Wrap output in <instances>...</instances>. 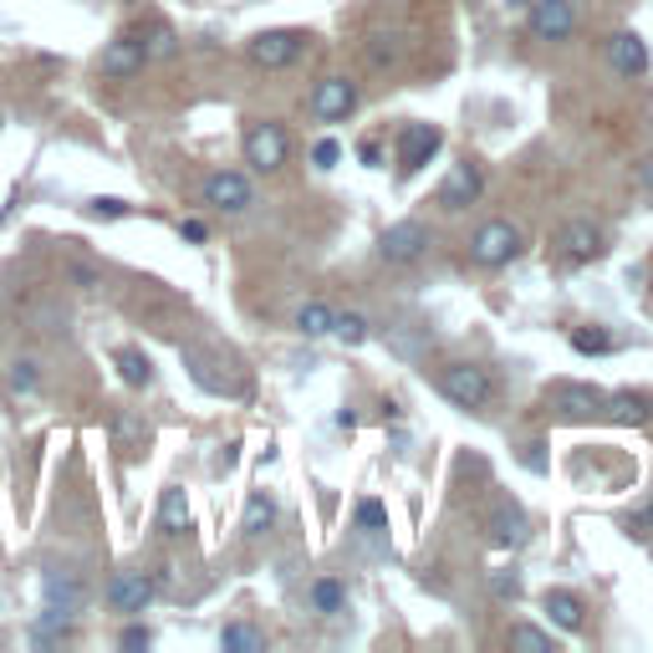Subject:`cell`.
<instances>
[{
	"label": "cell",
	"mask_w": 653,
	"mask_h": 653,
	"mask_svg": "<svg viewBox=\"0 0 653 653\" xmlns=\"http://www.w3.org/2000/svg\"><path fill=\"white\" fill-rule=\"evenodd\" d=\"M440 393L454 403V409H485L495 383L481 362H450V368H440Z\"/></svg>",
	"instance_id": "6da1fadb"
},
{
	"label": "cell",
	"mask_w": 653,
	"mask_h": 653,
	"mask_svg": "<svg viewBox=\"0 0 653 653\" xmlns=\"http://www.w3.org/2000/svg\"><path fill=\"white\" fill-rule=\"evenodd\" d=\"M516 255H520V230L510 225V220H485V225L470 235V261L485 271L510 266Z\"/></svg>",
	"instance_id": "7a4b0ae2"
},
{
	"label": "cell",
	"mask_w": 653,
	"mask_h": 653,
	"mask_svg": "<svg viewBox=\"0 0 653 653\" xmlns=\"http://www.w3.org/2000/svg\"><path fill=\"white\" fill-rule=\"evenodd\" d=\"M286 154H292V138H286L281 123H251V134H245V164L255 173H276L286 164Z\"/></svg>",
	"instance_id": "3957f363"
},
{
	"label": "cell",
	"mask_w": 653,
	"mask_h": 653,
	"mask_svg": "<svg viewBox=\"0 0 653 653\" xmlns=\"http://www.w3.org/2000/svg\"><path fill=\"white\" fill-rule=\"evenodd\" d=\"M526 27L536 41H567L577 31V6L572 0H531L526 6Z\"/></svg>",
	"instance_id": "277c9868"
},
{
	"label": "cell",
	"mask_w": 653,
	"mask_h": 653,
	"mask_svg": "<svg viewBox=\"0 0 653 653\" xmlns=\"http://www.w3.org/2000/svg\"><path fill=\"white\" fill-rule=\"evenodd\" d=\"M204 204H210V210H220V214H245L255 204L251 179H245V173H235V169H214L210 179H204Z\"/></svg>",
	"instance_id": "5b68a950"
},
{
	"label": "cell",
	"mask_w": 653,
	"mask_h": 653,
	"mask_svg": "<svg viewBox=\"0 0 653 653\" xmlns=\"http://www.w3.org/2000/svg\"><path fill=\"white\" fill-rule=\"evenodd\" d=\"M444 148V134L434 123H403L399 128V173H419Z\"/></svg>",
	"instance_id": "8992f818"
},
{
	"label": "cell",
	"mask_w": 653,
	"mask_h": 653,
	"mask_svg": "<svg viewBox=\"0 0 653 653\" xmlns=\"http://www.w3.org/2000/svg\"><path fill=\"white\" fill-rule=\"evenodd\" d=\"M429 245V230L424 220H399V225L383 230V241H378V255H383L388 266H413Z\"/></svg>",
	"instance_id": "52a82bcc"
},
{
	"label": "cell",
	"mask_w": 653,
	"mask_h": 653,
	"mask_svg": "<svg viewBox=\"0 0 653 653\" xmlns=\"http://www.w3.org/2000/svg\"><path fill=\"white\" fill-rule=\"evenodd\" d=\"M251 62L255 67H266V72H276V67H292L296 56H302V31H286V27H276V31H261V36H251Z\"/></svg>",
	"instance_id": "ba28073f"
},
{
	"label": "cell",
	"mask_w": 653,
	"mask_h": 653,
	"mask_svg": "<svg viewBox=\"0 0 653 653\" xmlns=\"http://www.w3.org/2000/svg\"><path fill=\"white\" fill-rule=\"evenodd\" d=\"M154 602V577L148 572H113V582H107V608L113 613H123V618H138Z\"/></svg>",
	"instance_id": "9c48e42d"
},
{
	"label": "cell",
	"mask_w": 653,
	"mask_h": 653,
	"mask_svg": "<svg viewBox=\"0 0 653 653\" xmlns=\"http://www.w3.org/2000/svg\"><path fill=\"white\" fill-rule=\"evenodd\" d=\"M557 255L567 266H587V261H598L602 255V230L592 220H567L557 230Z\"/></svg>",
	"instance_id": "30bf717a"
},
{
	"label": "cell",
	"mask_w": 653,
	"mask_h": 653,
	"mask_svg": "<svg viewBox=\"0 0 653 653\" xmlns=\"http://www.w3.org/2000/svg\"><path fill=\"white\" fill-rule=\"evenodd\" d=\"M602 403H608V393L592 383H557L551 388V409L561 413V419H572V424H582V419H598Z\"/></svg>",
	"instance_id": "8fae6325"
},
{
	"label": "cell",
	"mask_w": 653,
	"mask_h": 653,
	"mask_svg": "<svg viewBox=\"0 0 653 653\" xmlns=\"http://www.w3.org/2000/svg\"><path fill=\"white\" fill-rule=\"evenodd\" d=\"M358 107V87L347 77H322L317 93H312V118L317 123H343L347 113Z\"/></svg>",
	"instance_id": "7c38bea8"
},
{
	"label": "cell",
	"mask_w": 653,
	"mask_h": 653,
	"mask_svg": "<svg viewBox=\"0 0 653 653\" xmlns=\"http://www.w3.org/2000/svg\"><path fill=\"white\" fill-rule=\"evenodd\" d=\"M481 189H485V173L475 164H454L440 179V204L444 210H470V204L481 200Z\"/></svg>",
	"instance_id": "4fadbf2b"
},
{
	"label": "cell",
	"mask_w": 653,
	"mask_h": 653,
	"mask_svg": "<svg viewBox=\"0 0 653 653\" xmlns=\"http://www.w3.org/2000/svg\"><path fill=\"white\" fill-rule=\"evenodd\" d=\"M144 46H138V36L128 31V36H113L103 46V56H97V67H103V77H138L144 72Z\"/></svg>",
	"instance_id": "5bb4252c"
},
{
	"label": "cell",
	"mask_w": 653,
	"mask_h": 653,
	"mask_svg": "<svg viewBox=\"0 0 653 653\" xmlns=\"http://www.w3.org/2000/svg\"><path fill=\"white\" fill-rule=\"evenodd\" d=\"M41 592H46V608H56V613L77 618L82 602H87V587L77 582V572H46L41 577Z\"/></svg>",
	"instance_id": "9a60e30c"
},
{
	"label": "cell",
	"mask_w": 653,
	"mask_h": 653,
	"mask_svg": "<svg viewBox=\"0 0 653 653\" xmlns=\"http://www.w3.org/2000/svg\"><path fill=\"white\" fill-rule=\"evenodd\" d=\"M608 62H613L623 77H643V72H649V46H643L639 31H618V36L608 41Z\"/></svg>",
	"instance_id": "2e32d148"
},
{
	"label": "cell",
	"mask_w": 653,
	"mask_h": 653,
	"mask_svg": "<svg viewBox=\"0 0 653 653\" xmlns=\"http://www.w3.org/2000/svg\"><path fill=\"white\" fill-rule=\"evenodd\" d=\"M602 413L613 419V424H623V429H643L653 419V403L643 399V393H608V403H602Z\"/></svg>",
	"instance_id": "e0dca14e"
},
{
	"label": "cell",
	"mask_w": 653,
	"mask_h": 653,
	"mask_svg": "<svg viewBox=\"0 0 653 653\" xmlns=\"http://www.w3.org/2000/svg\"><path fill=\"white\" fill-rule=\"evenodd\" d=\"M185 368L189 378L204 388V393H235V383H230V373H220V362L204 358L200 347H185Z\"/></svg>",
	"instance_id": "ac0fdd59"
},
{
	"label": "cell",
	"mask_w": 653,
	"mask_h": 653,
	"mask_svg": "<svg viewBox=\"0 0 653 653\" xmlns=\"http://www.w3.org/2000/svg\"><path fill=\"white\" fill-rule=\"evenodd\" d=\"M541 608H547L551 613V623L561 628V633H577V628H582V598H577V592H567V587H551L547 598H541Z\"/></svg>",
	"instance_id": "d6986e66"
},
{
	"label": "cell",
	"mask_w": 653,
	"mask_h": 653,
	"mask_svg": "<svg viewBox=\"0 0 653 653\" xmlns=\"http://www.w3.org/2000/svg\"><path fill=\"white\" fill-rule=\"evenodd\" d=\"M491 541L495 547H526L531 541V526H526V516H520L516 506H506V510H495V520H491Z\"/></svg>",
	"instance_id": "ffe728a7"
},
{
	"label": "cell",
	"mask_w": 653,
	"mask_h": 653,
	"mask_svg": "<svg viewBox=\"0 0 653 653\" xmlns=\"http://www.w3.org/2000/svg\"><path fill=\"white\" fill-rule=\"evenodd\" d=\"M134 36H138V46H144L148 62H169V56L179 52V36H173L169 21H148L144 31H134Z\"/></svg>",
	"instance_id": "44dd1931"
},
{
	"label": "cell",
	"mask_w": 653,
	"mask_h": 653,
	"mask_svg": "<svg viewBox=\"0 0 653 653\" xmlns=\"http://www.w3.org/2000/svg\"><path fill=\"white\" fill-rule=\"evenodd\" d=\"M220 649L225 653H266V633L255 623H225L220 628Z\"/></svg>",
	"instance_id": "7402d4cb"
},
{
	"label": "cell",
	"mask_w": 653,
	"mask_h": 653,
	"mask_svg": "<svg viewBox=\"0 0 653 653\" xmlns=\"http://www.w3.org/2000/svg\"><path fill=\"white\" fill-rule=\"evenodd\" d=\"M185 526H189V495L179 491V485H169L164 501H159V531L164 536H179Z\"/></svg>",
	"instance_id": "603a6c76"
},
{
	"label": "cell",
	"mask_w": 653,
	"mask_h": 653,
	"mask_svg": "<svg viewBox=\"0 0 653 653\" xmlns=\"http://www.w3.org/2000/svg\"><path fill=\"white\" fill-rule=\"evenodd\" d=\"M113 362H118V373H123V383H128V388H148V383H154V362H148L138 347H118Z\"/></svg>",
	"instance_id": "cb8c5ba5"
},
{
	"label": "cell",
	"mask_w": 653,
	"mask_h": 653,
	"mask_svg": "<svg viewBox=\"0 0 653 653\" xmlns=\"http://www.w3.org/2000/svg\"><path fill=\"white\" fill-rule=\"evenodd\" d=\"M271 526H276V501H271L266 491H255L251 506H245V526H241V531L245 536H261V531H271Z\"/></svg>",
	"instance_id": "d4e9b609"
},
{
	"label": "cell",
	"mask_w": 653,
	"mask_h": 653,
	"mask_svg": "<svg viewBox=\"0 0 653 653\" xmlns=\"http://www.w3.org/2000/svg\"><path fill=\"white\" fill-rule=\"evenodd\" d=\"M343 602H347V592H343V582H337V577H317V582H312V608H317L322 618L343 613Z\"/></svg>",
	"instance_id": "484cf974"
},
{
	"label": "cell",
	"mask_w": 653,
	"mask_h": 653,
	"mask_svg": "<svg viewBox=\"0 0 653 653\" xmlns=\"http://www.w3.org/2000/svg\"><path fill=\"white\" fill-rule=\"evenodd\" d=\"M333 317H337V312L327 307V302H307V307L296 312V327H302L307 337H327V333H333Z\"/></svg>",
	"instance_id": "4316f807"
},
{
	"label": "cell",
	"mask_w": 653,
	"mask_h": 653,
	"mask_svg": "<svg viewBox=\"0 0 653 653\" xmlns=\"http://www.w3.org/2000/svg\"><path fill=\"white\" fill-rule=\"evenodd\" d=\"M506 643H510V649H531V653H557V639L541 633V628H531V623H516L506 633Z\"/></svg>",
	"instance_id": "83f0119b"
},
{
	"label": "cell",
	"mask_w": 653,
	"mask_h": 653,
	"mask_svg": "<svg viewBox=\"0 0 653 653\" xmlns=\"http://www.w3.org/2000/svg\"><path fill=\"white\" fill-rule=\"evenodd\" d=\"M333 333L343 337L347 347H358V343H368V317H358V312H347V317H333Z\"/></svg>",
	"instance_id": "f1b7e54d"
},
{
	"label": "cell",
	"mask_w": 653,
	"mask_h": 653,
	"mask_svg": "<svg viewBox=\"0 0 653 653\" xmlns=\"http://www.w3.org/2000/svg\"><path fill=\"white\" fill-rule=\"evenodd\" d=\"M572 347H577V352H613V337L602 333V327H577Z\"/></svg>",
	"instance_id": "f546056e"
},
{
	"label": "cell",
	"mask_w": 653,
	"mask_h": 653,
	"mask_svg": "<svg viewBox=\"0 0 653 653\" xmlns=\"http://www.w3.org/2000/svg\"><path fill=\"white\" fill-rule=\"evenodd\" d=\"M352 520H358V531H388V510L378 501H358Z\"/></svg>",
	"instance_id": "4dcf8cb0"
},
{
	"label": "cell",
	"mask_w": 653,
	"mask_h": 653,
	"mask_svg": "<svg viewBox=\"0 0 653 653\" xmlns=\"http://www.w3.org/2000/svg\"><path fill=\"white\" fill-rule=\"evenodd\" d=\"M491 592L501 602H516L520 598V572H516V567H501V572H491Z\"/></svg>",
	"instance_id": "1f68e13d"
},
{
	"label": "cell",
	"mask_w": 653,
	"mask_h": 653,
	"mask_svg": "<svg viewBox=\"0 0 653 653\" xmlns=\"http://www.w3.org/2000/svg\"><path fill=\"white\" fill-rule=\"evenodd\" d=\"M36 383H41V373H36V362H31V358L11 362V393H36Z\"/></svg>",
	"instance_id": "d6a6232c"
},
{
	"label": "cell",
	"mask_w": 653,
	"mask_h": 653,
	"mask_svg": "<svg viewBox=\"0 0 653 653\" xmlns=\"http://www.w3.org/2000/svg\"><path fill=\"white\" fill-rule=\"evenodd\" d=\"M337 159H343V148H337L333 144V138H322V144L317 148H312V164H317V169H333V164Z\"/></svg>",
	"instance_id": "836d02e7"
},
{
	"label": "cell",
	"mask_w": 653,
	"mask_h": 653,
	"mask_svg": "<svg viewBox=\"0 0 653 653\" xmlns=\"http://www.w3.org/2000/svg\"><path fill=\"white\" fill-rule=\"evenodd\" d=\"M87 214H97V220H123L128 204H123V200H93V204H87Z\"/></svg>",
	"instance_id": "e575fe53"
},
{
	"label": "cell",
	"mask_w": 653,
	"mask_h": 653,
	"mask_svg": "<svg viewBox=\"0 0 653 653\" xmlns=\"http://www.w3.org/2000/svg\"><path fill=\"white\" fill-rule=\"evenodd\" d=\"M148 643H154L148 628H128V633H123V649H148Z\"/></svg>",
	"instance_id": "d590c367"
},
{
	"label": "cell",
	"mask_w": 653,
	"mask_h": 653,
	"mask_svg": "<svg viewBox=\"0 0 653 653\" xmlns=\"http://www.w3.org/2000/svg\"><path fill=\"white\" fill-rule=\"evenodd\" d=\"M520 460H526V470H541V465H547V460H541V444H526V454H520Z\"/></svg>",
	"instance_id": "8d00e7d4"
},
{
	"label": "cell",
	"mask_w": 653,
	"mask_h": 653,
	"mask_svg": "<svg viewBox=\"0 0 653 653\" xmlns=\"http://www.w3.org/2000/svg\"><path fill=\"white\" fill-rule=\"evenodd\" d=\"M179 230H185V241H194V245L204 241V225H200V220H185V225H179Z\"/></svg>",
	"instance_id": "74e56055"
},
{
	"label": "cell",
	"mask_w": 653,
	"mask_h": 653,
	"mask_svg": "<svg viewBox=\"0 0 653 653\" xmlns=\"http://www.w3.org/2000/svg\"><path fill=\"white\" fill-rule=\"evenodd\" d=\"M639 185H643V189H649V194H653V154H649V159L639 164Z\"/></svg>",
	"instance_id": "f35d334b"
},
{
	"label": "cell",
	"mask_w": 653,
	"mask_h": 653,
	"mask_svg": "<svg viewBox=\"0 0 653 653\" xmlns=\"http://www.w3.org/2000/svg\"><path fill=\"white\" fill-rule=\"evenodd\" d=\"M72 276H77V286H97V271H87V266H72Z\"/></svg>",
	"instance_id": "ab89813d"
}]
</instances>
